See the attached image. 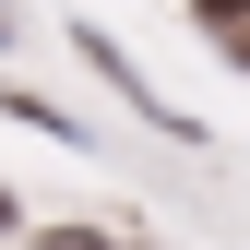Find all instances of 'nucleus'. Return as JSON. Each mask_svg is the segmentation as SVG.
I'll return each mask as SVG.
<instances>
[{
    "label": "nucleus",
    "instance_id": "20e7f679",
    "mask_svg": "<svg viewBox=\"0 0 250 250\" xmlns=\"http://www.w3.org/2000/svg\"><path fill=\"white\" fill-rule=\"evenodd\" d=\"M12 214H24V203H12V191H0V227H12Z\"/></svg>",
    "mask_w": 250,
    "mask_h": 250
},
{
    "label": "nucleus",
    "instance_id": "f257e3e1",
    "mask_svg": "<svg viewBox=\"0 0 250 250\" xmlns=\"http://www.w3.org/2000/svg\"><path fill=\"white\" fill-rule=\"evenodd\" d=\"M83 60H96V72L119 83V96H131V119H155V131H179V119H167V96H155V83H143V72H131V60H119L107 36H83Z\"/></svg>",
    "mask_w": 250,
    "mask_h": 250
},
{
    "label": "nucleus",
    "instance_id": "39448f33",
    "mask_svg": "<svg viewBox=\"0 0 250 250\" xmlns=\"http://www.w3.org/2000/svg\"><path fill=\"white\" fill-rule=\"evenodd\" d=\"M0 36H12V12H0Z\"/></svg>",
    "mask_w": 250,
    "mask_h": 250
},
{
    "label": "nucleus",
    "instance_id": "7ed1b4c3",
    "mask_svg": "<svg viewBox=\"0 0 250 250\" xmlns=\"http://www.w3.org/2000/svg\"><path fill=\"white\" fill-rule=\"evenodd\" d=\"M36 250H107V238H83V227H48V238H36Z\"/></svg>",
    "mask_w": 250,
    "mask_h": 250
},
{
    "label": "nucleus",
    "instance_id": "f03ea898",
    "mask_svg": "<svg viewBox=\"0 0 250 250\" xmlns=\"http://www.w3.org/2000/svg\"><path fill=\"white\" fill-rule=\"evenodd\" d=\"M191 36H214V48L250 72V0H191Z\"/></svg>",
    "mask_w": 250,
    "mask_h": 250
}]
</instances>
